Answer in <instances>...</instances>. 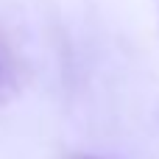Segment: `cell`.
I'll return each instance as SVG.
<instances>
[{"label":"cell","mask_w":159,"mask_h":159,"mask_svg":"<svg viewBox=\"0 0 159 159\" xmlns=\"http://www.w3.org/2000/svg\"><path fill=\"white\" fill-rule=\"evenodd\" d=\"M14 89H17V64L8 45L0 39V101H6Z\"/></svg>","instance_id":"6da1fadb"}]
</instances>
